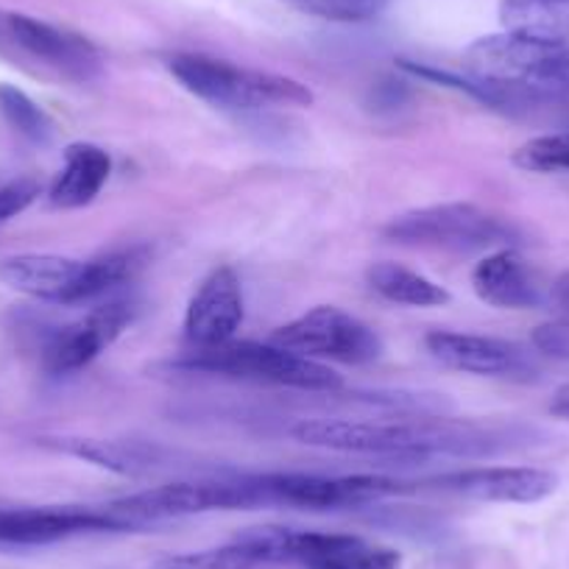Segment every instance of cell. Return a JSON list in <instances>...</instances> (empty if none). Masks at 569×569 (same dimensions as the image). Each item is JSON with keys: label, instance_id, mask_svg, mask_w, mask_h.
Here are the masks:
<instances>
[{"label": "cell", "instance_id": "cell-6", "mask_svg": "<svg viewBox=\"0 0 569 569\" xmlns=\"http://www.w3.org/2000/svg\"><path fill=\"white\" fill-rule=\"evenodd\" d=\"M382 234L393 243L456 251V254L497 251L519 240L511 221L475 204H461V201L402 212L382 227Z\"/></svg>", "mask_w": 569, "mask_h": 569}, {"label": "cell", "instance_id": "cell-20", "mask_svg": "<svg viewBox=\"0 0 569 569\" xmlns=\"http://www.w3.org/2000/svg\"><path fill=\"white\" fill-rule=\"evenodd\" d=\"M366 282L377 297L391 305H405V308H445L452 302L445 284L427 279L419 271H410L399 262H375L366 271Z\"/></svg>", "mask_w": 569, "mask_h": 569}, {"label": "cell", "instance_id": "cell-1", "mask_svg": "<svg viewBox=\"0 0 569 569\" xmlns=\"http://www.w3.org/2000/svg\"><path fill=\"white\" fill-rule=\"evenodd\" d=\"M299 445L336 452H366L388 458L430 456H486L522 441L517 427H491L475 421L416 419V421H366V419H302L291 427Z\"/></svg>", "mask_w": 569, "mask_h": 569}, {"label": "cell", "instance_id": "cell-25", "mask_svg": "<svg viewBox=\"0 0 569 569\" xmlns=\"http://www.w3.org/2000/svg\"><path fill=\"white\" fill-rule=\"evenodd\" d=\"M284 3L332 23H369L386 12L391 0H284Z\"/></svg>", "mask_w": 569, "mask_h": 569}, {"label": "cell", "instance_id": "cell-8", "mask_svg": "<svg viewBox=\"0 0 569 569\" xmlns=\"http://www.w3.org/2000/svg\"><path fill=\"white\" fill-rule=\"evenodd\" d=\"M271 343L310 360H338L349 366L375 363L382 341L366 321L355 319L336 305H319L299 319L288 321L271 336Z\"/></svg>", "mask_w": 569, "mask_h": 569}, {"label": "cell", "instance_id": "cell-24", "mask_svg": "<svg viewBox=\"0 0 569 569\" xmlns=\"http://www.w3.org/2000/svg\"><path fill=\"white\" fill-rule=\"evenodd\" d=\"M260 561L240 545L238 539L223 547L199 552H179V556L160 558L151 569H257Z\"/></svg>", "mask_w": 569, "mask_h": 569}, {"label": "cell", "instance_id": "cell-13", "mask_svg": "<svg viewBox=\"0 0 569 569\" xmlns=\"http://www.w3.org/2000/svg\"><path fill=\"white\" fill-rule=\"evenodd\" d=\"M246 316L243 282L232 266L207 273L184 310V341L193 349L221 347L232 341Z\"/></svg>", "mask_w": 569, "mask_h": 569}, {"label": "cell", "instance_id": "cell-15", "mask_svg": "<svg viewBox=\"0 0 569 569\" xmlns=\"http://www.w3.org/2000/svg\"><path fill=\"white\" fill-rule=\"evenodd\" d=\"M9 37L29 57L40 59L48 68L59 70L73 81H92L101 76L103 62L98 48L73 31L57 29L51 23L29 18V14H7Z\"/></svg>", "mask_w": 569, "mask_h": 569}, {"label": "cell", "instance_id": "cell-10", "mask_svg": "<svg viewBox=\"0 0 569 569\" xmlns=\"http://www.w3.org/2000/svg\"><path fill=\"white\" fill-rule=\"evenodd\" d=\"M427 352L445 369L463 371L475 377H497V380L530 382L539 377V360L522 343L475 332L433 330L425 338Z\"/></svg>", "mask_w": 569, "mask_h": 569}, {"label": "cell", "instance_id": "cell-9", "mask_svg": "<svg viewBox=\"0 0 569 569\" xmlns=\"http://www.w3.org/2000/svg\"><path fill=\"white\" fill-rule=\"evenodd\" d=\"M268 506L310 508V511H336L380 502L405 491V483L380 475H349V478H321V475L273 472L260 475Z\"/></svg>", "mask_w": 569, "mask_h": 569}, {"label": "cell", "instance_id": "cell-27", "mask_svg": "<svg viewBox=\"0 0 569 569\" xmlns=\"http://www.w3.org/2000/svg\"><path fill=\"white\" fill-rule=\"evenodd\" d=\"M550 305L558 308V313L569 321V271L561 273V277L552 282L550 288Z\"/></svg>", "mask_w": 569, "mask_h": 569}, {"label": "cell", "instance_id": "cell-22", "mask_svg": "<svg viewBox=\"0 0 569 569\" xmlns=\"http://www.w3.org/2000/svg\"><path fill=\"white\" fill-rule=\"evenodd\" d=\"M0 114L18 131L20 137H26L34 146H46L53 137V120L48 118L46 109L34 101V98L26 96L20 87L14 84H0Z\"/></svg>", "mask_w": 569, "mask_h": 569}, {"label": "cell", "instance_id": "cell-23", "mask_svg": "<svg viewBox=\"0 0 569 569\" xmlns=\"http://www.w3.org/2000/svg\"><path fill=\"white\" fill-rule=\"evenodd\" d=\"M513 166L530 173H569V131L522 142L513 151Z\"/></svg>", "mask_w": 569, "mask_h": 569}, {"label": "cell", "instance_id": "cell-21", "mask_svg": "<svg viewBox=\"0 0 569 569\" xmlns=\"http://www.w3.org/2000/svg\"><path fill=\"white\" fill-rule=\"evenodd\" d=\"M500 23L508 34L569 46V0H502Z\"/></svg>", "mask_w": 569, "mask_h": 569}, {"label": "cell", "instance_id": "cell-2", "mask_svg": "<svg viewBox=\"0 0 569 569\" xmlns=\"http://www.w3.org/2000/svg\"><path fill=\"white\" fill-rule=\"evenodd\" d=\"M463 68L489 96L491 107L569 101V46L489 34L463 51Z\"/></svg>", "mask_w": 569, "mask_h": 569}, {"label": "cell", "instance_id": "cell-29", "mask_svg": "<svg viewBox=\"0 0 569 569\" xmlns=\"http://www.w3.org/2000/svg\"><path fill=\"white\" fill-rule=\"evenodd\" d=\"M3 37H9V26H7V18H0V40H3ZM9 40H12V37H9Z\"/></svg>", "mask_w": 569, "mask_h": 569}, {"label": "cell", "instance_id": "cell-11", "mask_svg": "<svg viewBox=\"0 0 569 569\" xmlns=\"http://www.w3.org/2000/svg\"><path fill=\"white\" fill-rule=\"evenodd\" d=\"M137 308L131 302L112 299L98 305L73 325L57 327L42 347V369L53 377L73 375L90 366L98 355L118 341L120 332L134 321Z\"/></svg>", "mask_w": 569, "mask_h": 569}, {"label": "cell", "instance_id": "cell-12", "mask_svg": "<svg viewBox=\"0 0 569 569\" xmlns=\"http://www.w3.org/2000/svg\"><path fill=\"white\" fill-rule=\"evenodd\" d=\"M112 530H129V525L114 517L109 508H0V545L9 547H40L81 533H112Z\"/></svg>", "mask_w": 569, "mask_h": 569}, {"label": "cell", "instance_id": "cell-5", "mask_svg": "<svg viewBox=\"0 0 569 569\" xmlns=\"http://www.w3.org/2000/svg\"><path fill=\"white\" fill-rule=\"evenodd\" d=\"M173 366L184 371H207V375L243 377V380L299 388V391H338L343 386L341 375H336L330 366L302 358V355L277 347L271 341L257 343L232 338L221 347L190 349Z\"/></svg>", "mask_w": 569, "mask_h": 569}, {"label": "cell", "instance_id": "cell-19", "mask_svg": "<svg viewBox=\"0 0 569 569\" xmlns=\"http://www.w3.org/2000/svg\"><path fill=\"white\" fill-rule=\"evenodd\" d=\"M37 445L118 475L149 472V469L160 461V450L151 445H142V441L84 439V436H46V439H37Z\"/></svg>", "mask_w": 569, "mask_h": 569}, {"label": "cell", "instance_id": "cell-3", "mask_svg": "<svg viewBox=\"0 0 569 569\" xmlns=\"http://www.w3.org/2000/svg\"><path fill=\"white\" fill-rule=\"evenodd\" d=\"M146 266V249H123L96 260L62 254H9L0 260V282L51 305H84L107 297Z\"/></svg>", "mask_w": 569, "mask_h": 569}, {"label": "cell", "instance_id": "cell-28", "mask_svg": "<svg viewBox=\"0 0 569 569\" xmlns=\"http://www.w3.org/2000/svg\"><path fill=\"white\" fill-rule=\"evenodd\" d=\"M550 413L558 416V419L569 421V386L558 388L556 397H552V402H550Z\"/></svg>", "mask_w": 569, "mask_h": 569}, {"label": "cell", "instance_id": "cell-16", "mask_svg": "<svg viewBox=\"0 0 569 569\" xmlns=\"http://www.w3.org/2000/svg\"><path fill=\"white\" fill-rule=\"evenodd\" d=\"M472 291L480 302L500 310H536L550 302L539 273L513 246L489 251L472 268Z\"/></svg>", "mask_w": 569, "mask_h": 569}, {"label": "cell", "instance_id": "cell-17", "mask_svg": "<svg viewBox=\"0 0 569 569\" xmlns=\"http://www.w3.org/2000/svg\"><path fill=\"white\" fill-rule=\"evenodd\" d=\"M288 563L302 569H399L402 556L360 536L293 530Z\"/></svg>", "mask_w": 569, "mask_h": 569}, {"label": "cell", "instance_id": "cell-18", "mask_svg": "<svg viewBox=\"0 0 569 569\" xmlns=\"http://www.w3.org/2000/svg\"><path fill=\"white\" fill-rule=\"evenodd\" d=\"M112 173V160L96 142H73L64 149L59 177L48 190V201L57 210H79L96 201Z\"/></svg>", "mask_w": 569, "mask_h": 569}, {"label": "cell", "instance_id": "cell-14", "mask_svg": "<svg viewBox=\"0 0 569 569\" xmlns=\"http://www.w3.org/2000/svg\"><path fill=\"white\" fill-rule=\"evenodd\" d=\"M425 486L478 502H541L558 489V475L539 467H472L436 475Z\"/></svg>", "mask_w": 569, "mask_h": 569}, {"label": "cell", "instance_id": "cell-7", "mask_svg": "<svg viewBox=\"0 0 569 569\" xmlns=\"http://www.w3.org/2000/svg\"><path fill=\"white\" fill-rule=\"evenodd\" d=\"M260 475H240V478L218 480H184V483L157 486L140 495L109 502V511L129 525V530L142 528L162 519L193 517L207 511H240V508H262Z\"/></svg>", "mask_w": 569, "mask_h": 569}, {"label": "cell", "instance_id": "cell-4", "mask_svg": "<svg viewBox=\"0 0 569 569\" xmlns=\"http://www.w3.org/2000/svg\"><path fill=\"white\" fill-rule=\"evenodd\" d=\"M173 79L201 101L234 112H260V109H302L316 101L313 92L297 79L266 70L238 68L227 59L204 53H173L168 59Z\"/></svg>", "mask_w": 569, "mask_h": 569}, {"label": "cell", "instance_id": "cell-26", "mask_svg": "<svg viewBox=\"0 0 569 569\" xmlns=\"http://www.w3.org/2000/svg\"><path fill=\"white\" fill-rule=\"evenodd\" d=\"M37 196H40V184L34 179H14V182L0 184V227L29 210Z\"/></svg>", "mask_w": 569, "mask_h": 569}]
</instances>
